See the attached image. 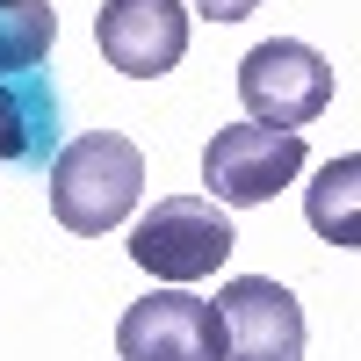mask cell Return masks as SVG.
Wrapping results in <instances>:
<instances>
[{
	"instance_id": "obj_3",
	"label": "cell",
	"mask_w": 361,
	"mask_h": 361,
	"mask_svg": "<svg viewBox=\"0 0 361 361\" xmlns=\"http://www.w3.org/2000/svg\"><path fill=\"white\" fill-rule=\"evenodd\" d=\"M311 166L304 130H267V123H224L202 152V188L217 209H260L275 202L296 173Z\"/></svg>"
},
{
	"instance_id": "obj_1",
	"label": "cell",
	"mask_w": 361,
	"mask_h": 361,
	"mask_svg": "<svg viewBox=\"0 0 361 361\" xmlns=\"http://www.w3.org/2000/svg\"><path fill=\"white\" fill-rule=\"evenodd\" d=\"M137 195H145V152L123 130H80L51 159V217L80 238L116 231L137 209Z\"/></svg>"
},
{
	"instance_id": "obj_5",
	"label": "cell",
	"mask_w": 361,
	"mask_h": 361,
	"mask_svg": "<svg viewBox=\"0 0 361 361\" xmlns=\"http://www.w3.org/2000/svg\"><path fill=\"white\" fill-rule=\"evenodd\" d=\"M217 311V361H296L304 354V304L267 282V275H238L209 296Z\"/></svg>"
},
{
	"instance_id": "obj_8",
	"label": "cell",
	"mask_w": 361,
	"mask_h": 361,
	"mask_svg": "<svg viewBox=\"0 0 361 361\" xmlns=\"http://www.w3.org/2000/svg\"><path fill=\"white\" fill-rule=\"evenodd\" d=\"M311 231L318 238H333V246H361V159L340 152L333 166H325L311 180Z\"/></svg>"
},
{
	"instance_id": "obj_10",
	"label": "cell",
	"mask_w": 361,
	"mask_h": 361,
	"mask_svg": "<svg viewBox=\"0 0 361 361\" xmlns=\"http://www.w3.org/2000/svg\"><path fill=\"white\" fill-rule=\"evenodd\" d=\"M44 145H51V87L44 94H22L0 73V159H37Z\"/></svg>"
},
{
	"instance_id": "obj_11",
	"label": "cell",
	"mask_w": 361,
	"mask_h": 361,
	"mask_svg": "<svg viewBox=\"0 0 361 361\" xmlns=\"http://www.w3.org/2000/svg\"><path fill=\"white\" fill-rule=\"evenodd\" d=\"M188 8H195V15H209V22H246L260 0H188Z\"/></svg>"
},
{
	"instance_id": "obj_9",
	"label": "cell",
	"mask_w": 361,
	"mask_h": 361,
	"mask_svg": "<svg viewBox=\"0 0 361 361\" xmlns=\"http://www.w3.org/2000/svg\"><path fill=\"white\" fill-rule=\"evenodd\" d=\"M58 44L51 0H0V73H44V58Z\"/></svg>"
},
{
	"instance_id": "obj_2",
	"label": "cell",
	"mask_w": 361,
	"mask_h": 361,
	"mask_svg": "<svg viewBox=\"0 0 361 361\" xmlns=\"http://www.w3.org/2000/svg\"><path fill=\"white\" fill-rule=\"evenodd\" d=\"M231 246H238V231H231V217L209 195H159L130 224V260L152 282H166V289L217 275V267L231 260Z\"/></svg>"
},
{
	"instance_id": "obj_7",
	"label": "cell",
	"mask_w": 361,
	"mask_h": 361,
	"mask_svg": "<svg viewBox=\"0 0 361 361\" xmlns=\"http://www.w3.org/2000/svg\"><path fill=\"white\" fill-rule=\"evenodd\" d=\"M94 44H102V58L116 73L159 80V73L180 66V51H188V8H180V0H102Z\"/></svg>"
},
{
	"instance_id": "obj_6",
	"label": "cell",
	"mask_w": 361,
	"mask_h": 361,
	"mask_svg": "<svg viewBox=\"0 0 361 361\" xmlns=\"http://www.w3.org/2000/svg\"><path fill=\"white\" fill-rule=\"evenodd\" d=\"M116 354L123 361H217V311H209V296L152 289L116 318Z\"/></svg>"
},
{
	"instance_id": "obj_4",
	"label": "cell",
	"mask_w": 361,
	"mask_h": 361,
	"mask_svg": "<svg viewBox=\"0 0 361 361\" xmlns=\"http://www.w3.org/2000/svg\"><path fill=\"white\" fill-rule=\"evenodd\" d=\"M238 102L267 130H304L333 109V66H325V51L296 37H267L238 58Z\"/></svg>"
}]
</instances>
